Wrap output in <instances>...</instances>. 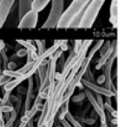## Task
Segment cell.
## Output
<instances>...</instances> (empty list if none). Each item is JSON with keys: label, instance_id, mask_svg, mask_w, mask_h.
Listing matches in <instances>:
<instances>
[{"label": "cell", "instance_id": "cell-1", "mask_svg": "<svg viewBox=\"0 0 119 127\" xmlns=\"http://www.w3.org/2000/svg\"><path fill=\"white\" fill-rule=\"evenodd\" d=\"M91 0H73L69 7L63 11L61 18L58 24V29L70 28V24L80 14L84 12L88 4Z\"/></svg>", "mask_w": 119, "mask_h": 127}, {"label": "cell", "instance_id": "cell-2", "mask_svg": "<svg viewBox=\"0 0 119 127\" xmlns=\"http://www.w3.org/2000/svg\"><path fill=\"white\" fill-rule=\"evenodd\" d=\"M104 2V0H91L84 11L79 28L87 29L93 26Z\"/></svg>", "mask_w": 119, "mask_h": 127}, {"label": "cell", "instance_id": "cell-3", "mask_svg": "<svg viewBox=\"0 0 119 127\" xmlns=\"http://www.w3.org/2000/svg\"><path fill=\"white\" fill-rule=\"evenodd\" d=\"M64 0H51V8L46 21L42 25L43 29L57 28L58 24L63 13Z\"/></svg>", "mask_w": 119, "mask_h": 127}, {"label": "cell", "instance_id": "cell-4", "mask_svg": "<svg viewBox=\"0 0 119 127\" xmlns=\"http://www.w3.org/2000/svg\"><path fill=\"white\" fill-rule=\"evenodd\" d=\"M38 22V12L30 10L26 12L21 18L18 28L19 29H34L37 27Z\"/></svg>", "mask_w": 119, "mask_h": 127}, {"label": "cell", "instance_id": "cell-5", "mask_svg": "<svg viewBox=\"0 0 119 127\" xmlns=\"http://www.w3.org/2000/svg\"><path fill=\"white\" fill-rule=\"evenodd\" d=\"M16 0H0V28L4 27Z\"/></svg>", "mask_w": 119, "mask_h": 127}, {"label": "cell", "instance_id": "cell-6", "mask_svg": "<svg viewBox=\"0 0 119 127\" xmlns=\"http://www.w3.org/2000/svg\"><path fill=\"white\" fill-rule=\"evenodd\" d=\"M20 20H21V18H20V15H19L18 1L13 5L12 10H11L7 19H6V22L4 26L6 27V28H17V27H18Z\"/></svg>", "mask_w": 119, "mask_h": 127}, {"label": "cell", "instance_id": "cell-7", "mask_svg": "<svg viewBox=\"0 0 119 127\" xmlns=\"http://www.w3.org/2000/svg\"><path fill=\"white\" fill-rule=\"evenodd\" d=\"M110 20L114 27H119V0H112L110 4Z\"/></svg>", "mask_w": 119, "mask_h": 127}, {"label": "cell", "instance_id": "cell-8", "mask_svg": "<svg viewBox=\"0 0 119 127\" xmlns=\"http://www.w3.org/2000/svg\"><path fill=\"white\" fill-rule=\"evenodd\" d=\"M34 80L35 79L33 78V77H30V78H28V87H27L26 98H25V106L23 108L24 112L30 110L31 99L34 97Z\"/></svg>", "mask_w": 119, "mask_h": 127}, {"label": "cell", "instance_id": "cell-9", "mask_svg": "<svg viewBox=\"0 0 119 127\" xmlns=\"http://www.w3.org/2000/svg\"><path fill=\"white\" fill-rule=\"evenodd\" d=\"M18 10H19L20 18L24 17V15L32 8L33 0H18Z\"/></svg>", "mask_w": 119, "mask_h": 127}, {"label": "cell", "instance_id": "cell-10", "mask_svg": "<svg viewBox=\"0 0 119 127\" xmlns=\"http://www.w3.org/2000/svg\"><path fill=\"white\" fill-rule=\"evenodd\" d=\"M51 1V0H33L31 9L37 12H40L48 5V4Z\"/></svg>", "mask_w": 119, "mask_h": 127}, {"label": "cell", "instance_id": "cell-11", "mask_svg": "<svg viewBox=\"0 0 119 127\" xmlns=\"http://www.w3.org/2000/svg\"><path fill=\"white\" fill-rule=\"evenodd\" d=\"M17 43L21 44L23 47L27 49L30 51H37V47L33 44V41L31 40H22V39H17Z\"/></svg>", "mask_w": 119, "mask_h": 127}, {"label": "cell", "instance_id": "cell-12", "mask_svg": "<svg viewBox=\"0 0 119 127\" xmlns=\"http://www.w3.org/2000/svg\"><path fill=\"white\" fill-rule=\"evenodd\" d=\"M3 74L4 75H6L8 77H11V78H20L22 77L24 74L20 73L18 71H11V70H9V69H4L3 70Z\"/></svg>", "mask_w": 119, "mask_h": 127}, {"label": "cell", "instance_id": "cell-13", "mask_svg": "<svg viewBox=\"0 0 119 127\" xmlns=\"http://www.w3.org/2000/svg\"><path fill=\"white\" fill-rule=\"evenodd\" d=\"M35 43L37 44V53L38 55H42L44 51H46L45 49V40H35Z\"/></svg>", "mask_w": 119, "mask_h": 127}, {"label": "cell", "instance_id": "cell-14", "mask_svg": "<svg viewBox=\"0 0 119 127\" xmlns=\"http://www.w3.org/2000/svg\"><path fill=\"white\" fill-rule=\"evenodd\" d=\"M34 63H35V61L30 62V63H26L25 65H23V67H21L20 69H18V71H19L20 73H22V74H25V73H27L32 67H33Z\"/></svg>", "mask_w": 119, "mask_h": 127}, {"label": "cell", "instance_id": "cell-15", "mask_svg": "<svg viewBox=\"0 0 119 127\" xmlns=\"http://www.w3.org/2000/svg\"><path fill=\"white\" fill-rule=\"evenodd\" d=\"M0 55H1V58H2L3 60V64H4V70L7 69V65L8 63L10 62V58L7 56V53H6V50H3L1 52H0Z\"/></svg>", "mask_w": 119, "mask_h": 127}, {"label": "cell", "instance_id": "cell-16", "mask_svg": "<svg viewBox=\"0 0 119 127\" xmlns=\"http://www.w3.org/2000/svg\"><path fill=\"white\" fill-rule=\"evenodd\" d=\"M14 111V106L12 105V103H11V101H9L6 104L2 105L3 113H7V112L11 113V111Z\"/></svg>", "mask_w": 119, "mask_h": 127}, {"label": "cell", "instance_id": "cell-17", "mask_svg": "<svg viewBox=\"0 0 119 127\" xmlns=\"http://www.w3.org/2000/svg\"><path fill=\"white\" fill-rule=\"evenodd\" d=\"M12 78H11V77H8L6 76V75H0V86H4V85H5L7 83H9L10 81H11V79Z\"/></svg>", "mask_w": 119, "mask_h": 127}, {"label": "cell", "instance_id": "cell-18", "mask_svg": "<svg viewBox=\"0 0 119 127\" xmlns=\"http://www.w3.org/2000/svg\"><path fill=\"white\" fill-rule=\"evenodd\" d=\"M11 95V92H4V97H3V98H1V100H0V102H1V104H2V105L6 104L8 102H9Z\"/></svg>", "mask_w": 119, "mask_h": 127}, {"label": "cell", "instance_id": "cell-19", "mask_svg": "<svg viewBox=\"0 0 119 127\" xmlns=\"http://www.w3.org/2000/svg\"><path fill=\"white\" fill-rule=\"evenodd\" d=\"M28 51H29L28 50L25 49V48H22V49L18 50V51H17L16 54L19 58H24V57L27 56V54H28Z\"/></svg>", "mask_w": 119, "mask_h": 127}, {"label": "cell", "instance_id": "cell-20", "mask_svg": "<svg viewBox=\"0 0 119 127\" xmlns=\"http://www.w3.org/2000/svg\"><path fill=\"white\" fill-rule=\"evenodd\" d=\"M85 94V93H84ZM84 93H80L78 94V95L77 96H74L73 97H72V101L73 102H79V101H82L83 99L84 98V97H85L86 95H84Z\"/></svg>", "mask_w": 119, "mask_h": 127}, {"label": "cell", "instance_id": "cell-21", "mask_svg": "<svg viewBox=\"0 0 119 127\" xmlns=\"http://www.w3.org/2000/svg\"><path fill=\"white\" fill-rule=\"evenodd\" d=\"M18 67V64L14 61H10L8 63V65H7V69L11 70V71H15Z\"/></svg>", "mask_w": 119, "mask_h": 127}, {"label": "cell", "instance_id": "cell-22", "mask_svg": "<svg viewBox=\"0 0 119 127\" xmlns=\"http://www.w3.org/2000/svg\"><path fill=\"white\" fill-rule=\"evenodd\" d=\"M17 92H18V94H20V95H26L27 94V88H25V87L24 86H18V89H17Z\"/></svg>", "mask_w": 119, "mask_h": 127}, {"label": "cell", "instance_id": "cell-23", "mask_svg": "<svg viewBox=\"0 0 119 127\" xmlns=\"http://www.w3.org/2000/svg\"><path fill=\"white\" fill-rule=\"evenodd\" d=\"M31 119V118L29 117V115L27 114H24L22 115L21 118H20V123H25V124H28V122L30 121V120Z\"/></svg>", "mask_w": 119, "mask_h": 127}, {"label": "cell", "instance_id": "cell-24", "mask_svg": "<svg viewBox=\"0 0 119 127\" xmlns=\"http://www.w3.org/2000/svg\"><path fill=\"white\" fill-rule=\"evenodd\" d=\"M33 105L36 107V109H37V111H41V112H42V111H44V104H43L41 102L37 103V104H35V103H34Z\"/></svg>", "mask_w": 119, "mask_h": 127}, {"label": "cell", "instance_id": "cell-25", "mask_svg": "<svg viewBox=\"0 0 119 127\" xmlns=\"http://www.w3.org/2000/svg\"><path fill=\"white\" fill-rule=\"evenodd\" d=\"M30 57H31L33 61H36V60L39 58V55H38V53H37V51H30Z\"/></svg>", "mask_w": 119, "mask_h": 127}, {"label": "cell", "instance_id": "cell-26", "mask_svg": "<svg viewBox=\"0 0 119 127\" xmlns=\"http://www.w3.org/2000/svg\"><path fill=\"white\" fill-rule=\"evenodd\" d=\"M10 101H11V103H17L18 101V96L11 95V97H10Z\"/></svg>", "mask_w": 119, "mask_h": 127}, {"label": "cell", "instance_id": "cell-27", "mask_svg": "<svg viewBox=\"0 0 119 127\" xmlns=\"http://www.w3.org/2000/svg\"><path fill=\"white\" fill-rule=\"evenodd\" d=\"M5 43L4 42L3 40H0V52L3 51V50L5 49Z\"/></svg>", "mask_w": 119, "mask_h": 127}, {"label": "cell", "instance_id": "cell-28", "mask_svg": "<svg viewBox=\"0 0 119 127\" xmlns=\"http://www.w3.org/2000/svg\"><path fill=\"white\" fill-rule=\"evenodd\" d=\"M18 58H19L17 56L16 53H14V54H12L11 57H10V61H15V60H18Z\"/></svg>", "mask_w": 119, "mask_h": 127}, {"label": "cell", "instance_id": "cell-29", "mask_svg": "<svg viewBox=\"0 0 119 127\" xmlns=\"http://www.w3.org/2000/svg\"><path fill=\"white\" fill-rule=\"evenodd\" d=\"M4 120H5V122L9 121V119L11 118V115H10V113L9 112L4 113Z\"/></svg>", "mask_w": 119, "mask_h": 127}, {"label": "cell", "instance_id": "cell-30", "mask_svg": "<svg viewBox=\"0 0 119 127\" xmlns=\"http://www.w3.org/2000/svg\"><path fill=\"white\" fill-rule=\"evenodd\" d=\"M6 122L4 118H0V127H5Z\"/></svg>", "mask_w": 119, "mask_h": 127}, {"label": "cell", "instance_id": "cell-31", "mask_svg": "<svg viewBox=\"0 0 119 127\" xmlns=\"http://www.w3.org/2000/svg\"><path fill=\"white\" fill-rule=\"evenodd\" d=\"M27 127H34V120H33V118H31V119L28 122V124H27Z\"/></svg>", "mask_w": 119, "mask_h": 127}, {"label": "cell", "instance_id": "cell-32", "mask_svg": "<svg viewBox=\"0 0 119 127\" xmlns=\"http://www.w3.org/2000/svg\"><path fill=\"white\" fill-rule=\"evenodd\" d=\"M1 100V98H0ZM0 118H4V113L2 111V104H1V102H0Z\"/></svg>", "mask_w": 119, "mask_h": 127}, {"label": "cell", "instance_id": "cell-33", "mask_svg": "<svg viewBox=\"0 0 119 127\" xmlns=\"http://www.w3.org/2000/svg\"><path fill=\"white\" fill-rule=\"evenodd\" d=\"M21 46H22L21 44H18H18H17V45L15 46V51H16V52H17V51H18V50L22 49V48H21Z\"/></svg>", "mask_w": 119, "mask_h": 127}, {"label": "cell", "instance_id": "cell-34", "mask_svg": "<svg viewBox=\"0 0 119 127\" xmlns=\"http://www.w3.org/2000/svg\"><path fill=\"white\" fill-rule=\"evenodd\" d=\"M18 127H27V124H25V123H20L19 125H18Z\"/></svg>", "mask_w": 119, "mask_h": 127}, {"label": "cell", "instance_id": "cell-35", "mask_svg": "<svg viewBox=\"0 0 119 127\" xmlns=\"http://www.w3.org/2000/svg\"><path fill=\"white\" fill-rule=\"evenodd\" d=\"M37 127H48V123H44V124H43V125H39V126H37Z\"/></svg>", "mask_w": 119, "mask_h": 127}, {"label": "cell", "instance_id": "cell-36", "mask_svg": "<svg viewBox=\"0 0 119 127\" xmlns=\"http://www.w3.org/2000/svg\"><path fill=\"white\" fill-rule=\"evenodd\" d=\"M55 127H63V125H56V126H55Z\"/></svg>", "mask_w": 119, "mask_h": 127}, {"label": "cell", "instance_id": "cell-37", "mask_svg": "<svg viewBox=\"0 0 119 127\" xmlns=\"http://www.w3.org/2000/svg\"><path fill=\"white\" fill-rule=\"evenodd\" d=\"M11 127H14V126H13V125H12V126H11Z\"/></svg>", "mask_w": 119, "mask_h": 127}, {"label": "cell", "instance_id": "cell-38", "mask_svg": "<svg viewBox=\"0 0 119 127\" xmlns=\"http://www.w3.org/2000/svg\"><path fill=\"white\" fill-rule=\"evenodd\" d=\"M104 1H105V0H104Z\"/></svg>", "mask_w": 119, "mask_h": 127}]
</instances>
